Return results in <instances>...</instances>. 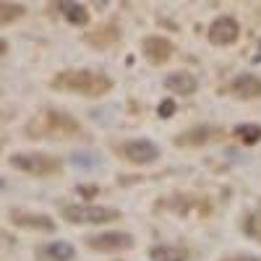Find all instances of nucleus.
Instances as JSON below:
<instances>
[{"label": "nucleus", "mask_w": 261, "mask_h": 261, "mask_svg": "<svg viewBox=\"0 0 261 261\" xmlns=\"http://www.w3.org/2000/svg\"><path fill=\"white\" fill-rule=\"evenodd\" d=\"M53 89L73 92V94H81V97H102L113 89V79L102 71H89V68L60 71L53 79Z\"/></svg>", "instance_id": "nucleus-1"}, {"label": "nucleus", "mask_w": 261, "mask_h": 261, "mask_svg": "<svg viewBox=\"0 0 261 261\" xmlns=\"http://www.w3.org/2000/svg\"><path fill=\"white\" fill-rule=\"evenodd\" d=\"M8 162H11L13 170H21V172L34 175V178L58 175V172L63 170V162L53 154H45V151H16Z\"/></svg>", "instance_id": "nucleus-2"}, {"label": "nucleus", "mask_w": 261, "mask_h": 261, "mask_svg": "<svg viewBox=\"0 0 261 261\" xmlns=\"http://www.w3.org/2000/svg\"><path fill=\"white\" fill-rule=\"evenodd\" d=\"M63 220L71 225H105L120 220V212L113 206H94V204H71L63 206Z\"/></svg>", "instance_id": "nucleus-3"}, {"label": "nucleus", "mask_w": 261, "mask_h": 261, "mask_svg": "<svg viewBox=\"0 0 261 261\" xmlns=\"http://www.w3.org/2000/svg\"><path fill=\"white\" fill-rule=\"evenodd\" d=\"M34 134H45V136H55V139H71L76 136L81 125L68 115V113H60V110H47L45 118H42V125H32Z\"/></svg>", "instance_id": "nucleus-4"}, {"label": "nucleus", "mask_w": 261, "mask_h": 261, "mask_svg": "<svg viewBox=\"0 0 261 261\" xmlns=\"http://www.w3.org/2000/svg\"><path fill=\"white\" fill-rule=\"evenodd\" d=\"M86 246L92 251H102V253H118V251H128L134 248V235L130 232H118V230H110V232H97V235H86L84 238Z\"/></svg>", "instance_id": "nucleus-5"}, {"label": "nucleus", "mask_w": 261, "mask_h": 261, "mask_svg": "<svg viewBox=\"0 0 261 261\" xmlns=\"http://www.w3.org/2000/svg\"><path fill=\"white\" fill-rule=\"evenodd\" d=\"M120 151V157L130 165H151V162H157L160 157V146L154 141H149V139H134V141H125L118 146Z\"/></svg>", "instance_id": "nucleus-6"}, {"label": "nucleus", "mask_w": 261, "mask_h": 261, "mask_svg": "<svg viewBox=\"0 0 261 261\" xmlns=\"http://www.w3.org/2000/svg\"><path fill=\"white\" fill-rule=\"evenodd\" d=\"M238 37H241V27H238V21L232 16H220L212 21L209 27V42L217 47H227L232 45V42H238Z\"/></svg>", "instance_id": "nucleus-7"}, {"label": "nucleus", "mask_w": 261, "mask_h": 261, "mask_svg": "<svg viewBox=\"0 0 261 261\" xmlns=\"http://www.w3.org/2000/svg\"><path fill=\"white\" fill-rule=\"evenodd\" d=\"M11 222L24 230H37V232H55V220L47 214L29 212V209H11Z\"/></svg>", "instance_id": "nucleus-8"}, {"label": "nucleus", "mask_w": 261, "mask_h": 261, "mask_svg": "<svg viewBox=\"0 0 261 261\" xmlns=\"http://www.w3.org/2000/svg\"><path fill=\"white\" fill-rule=\"evenodd\" d=\"M141 50H144V58H146L149 63L162 65V63H167V60L172 58V53H175V45H172L167 37L154 34V37H146V39H144Z\"/></svg>", "instance_id": "nucleus-9"}, {"label": "nucleus", "mask_w": 261, "mask_h": 261, "mask_svg": "<svg viewBox=\"0 0 261 261\" xmlns=\"http://www.w3.org/2000/svg\"><path fill=\"white\" fill-rule=\"evenodd\" d=\"M220 136H222V130L214 125H196V128L183 130L180 136H175V146H204L209 141H217Z\"/></svg>", "instance_id": "nucleus-10"}, {"label": "nucleus", "mask_w": 261, "mask_h": 261, "mask_svg": "<svg viewBox=\"0 0 261 261\" xmlns=\"http://www.w3.org/2000/svg\"><path fill=\"white\" fill-rule=\"evenodd\" d=\"M39 258L42 261H73L76 258V248L65 241H50L47 246L39 248Z\"/></svg>", "instance_id": "nucleus-11"}, {"label": "nucleus", "mask_w": 261, "mask_h": 261, "mask_svg": "<svg viewBox=\"0 0 261 261\" xmlns=\"http://www.w3.org/2000/svg\"><path fill=\"white\" fill-rule=\"evenodd\" d=\"M165 86L172 92V94H193L196 92V86H199V81H196V76L193 73H188V71H175V73H170L167 79H165Z\"/></svg>", "instance_id": "nucleus-12"}, {"label": "nucleus", "mask_w": 261, "mask_h": 261, "mask_svg": "<svg viewBox=\"0 0 261 261\" xmlns=\"http://www.w3.org/2000/svg\"><path fill=\"white\" fill-rule=\"evenodd\" d=\"M230 89H232L235 97H243V99L261 97V79L253 76V73H243V76H238V79L230 84Z\"/></svg>", "instance_id": "nucleus-13"}, {"label": "nucleus", "mask_w": 261, "mask_h": 261, "mask_svg": "<svg viewBox=\"0 0 261 261\" xmlns=\"http://www.w3.org/2000/svg\"><path fill=\"white\" fill-rule=\"evenodd\" d=\"M149 258L151 261H188V248L172 246V243H162V246L149 248Z\"/></svg>", "instance_id": "nucleus-14"}, {"label": "nucleus", "mask_w": 261, "mask_h": 261, "mask_svg": "<svg viewBox=\"0 0 261 261\" xmlns=\"http://www.w3.org/2000/svg\"><path fill=\"white\" fill-rule=\"evenodd\" d=\"M53 8H58L76 27H86V24H89V11H86V6H81V3H55Z\"/></svg>", "instance_id": "nucleus-15"}, {"label": "nucleus", "mask_w": 261, "mask_h": 261, "mask_svg": "<svg viewBox=\"0 0 261 261\" xmlns=\"http://www.w3.org/2000/svg\"><path fill=\"white\" fill-rule=\"evenodd\" d=\"M241 227H243V232L251 238V241L261 243V206H258V209H253V212H248V214L243 217Z\"/></svg>", "instance_id": "nucleus-16"}, {"label": "nucleus", "mask_w": 261, "mask_h": 261, "mask_svg": "<svg viewBox=\"0 0 261 261\" xmlns=\"http://www.w3.org/2000/svg\"><path fill=\"white\" fill-rule=\"evenodd\" d=\"M89 39V45H97V47H107V45H115V42L120 39V32H118V27H102L97 34H89L86 37Z\"/></svg>", "instance_id": "nucleus-17"}, {"label": "nucleus", "mask_w": 261, "mask_h": 261, "mask_svg": "<svg viewBox=\"0 0 261 261\" xmlns=\"http://www.w3.org/2000/svg\"><path fill=\"white\" fill-rule=\"evenodd\" d=\"M27 13V6L21 3H0V27H8Z\"/></svg>", "instance_id": "nucleus-18"}, {"label": "nucleus", "mask_w": 261, "mask_h": 261, "mask_svg": "<svg viewBox=\"0 0 261 261\" xmlns=\"http://www.w3.org/2000/svg\"><path fill=\"white\" fill-rule=\"evenodd\" d=\"M235 139L243 141V144H258L261 141V125L256 123H243L235 128Z\"/></svg>", "instance_id": "nucleus-19"}, {"label": "nucleus", "mask_w": 261, "mask_h": 261, "mask_svg": "<svg viewBox=\"0 0 261 261\" xmlns=\"http://www.w3.org/2000/svg\"><path fill=\"white\" fill-rule=\"evenodd\" d=\"M157 113H160V118H172V113H175V102H172V99H165V102H160Z\"/></svg>", "instance_id": "nucleus-20"}, {"label": "nucleus", "mask_w": 261, "mask_h": 261, "mask_svg": "<svg viewBox=\"0 0 261 261\" xmlns=\"http://www.w3.org/2000/svg\"><path fill=\"white\" fill-rule=\"evenodd\" d=\"M222 261H261V256H253V253H232V256H225Z\"/></svg>", "instance_id": "nucleus-21"}, {"label": "nucleus", "mask_w": 261, "mask_h": 261, "mask_svg": "<svg viewBox=\"0 0 261 261\" xmlns=\"http://www.w3.org/2000/svg\"><path fill=\"white\" fill-rule=\"evenodd\" d=\"M6 53H8V42H6L3 37H0V58H3Z\"/></svg>", "instance_id": "nucleus-22"}, {"label": "nucleus", "mask_w": 261, "mask_h": 261, "mask_svg": "<svg viewBox=\"0 0 261 261\" xmlns=\"http://www.w3.org/2000/svg\"><path fill=\"white\" fill-rule=\"evenodd\" d=\"M253 63H261V39H258V55L253 58Z\"/></svg>", "instance_id": "nucleus-23"}, {"label": "nucleus", "mask_w": 261, "mask_h": 261, "mask_svg": "<svg viewBox=\"0 0 261 261\" xmlns=\"http://www.w3.org/2000/svg\"><path fill=\"white\" fill-rule=\"evenodd\" d=\"M0 188H6V180L3 178H0Z\"/></svg>", "instance_id": "nucleus-24"}]
</instances>
